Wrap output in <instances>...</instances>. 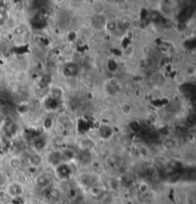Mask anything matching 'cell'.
<instances>
[{
  "mask_svg": "<svg viewBox=\"0 0 196 204\" xmlns=\"http://www.w3.org/2000/svg\"><path fill=\"white\" fill-rule=\"evenodd\" d=\"M9 192H10V194L12 195V196H18V195H20L21 192H22L21 186H20V185H17V184H12V185L10 186Z\"/></svg>",
  "mask_w": 196,
  "mask_h": 204,
  "instance_id": "1",
  "label": "cell"
},
{
  "mask_svg": "<svg viewBox=\"0 0 196 204\" xmlns=\"http://www.w3.org/2000/svg\"><path fill=\"white\" fill-rule=\"evenodd\" d=\"M37 185L40 186V187H46L49 182H50V179L47 178V176H40L37 178Z\"/></svg>",
  "mask_w": 196,
  "mask_h": 204,
  "instance_id": "2",
  "label": "cell"
},
{
  "mask_svg": "<svg viewBox=\"0 0 196 204\" xmlns=\"http://www.w3.org/2000/svg\"><path fill=\"white\" fill-rule=\"evenodd\" d=\"M41 162V159L39 158V155L36 154V155H33L32 158H31V163L35 166H37L39 165Z\"/></svg>",
  "mask_w": 196,
  "mask_h": 204,
  "instance_id": "3",
  "label": "cell"
},
{
  "mask_svg": "<svg viewBox=\"0 0 196 204\" xmlns=\"http://www.w3.org/2000/svg\"><path fill=\"white\" fill-rule=\"evenodd\" d=\"M10 165H11L12 168H17V167L20 165V162H19V160L17 159H11V161H10Z\"/></svg>",
  "mask_w": 196,
  "mask_h": 204,
  "instance_id": "4",
  "label": "cell"
},
{
  "mask_svg": "<svg viewBox=\"0 0 196 204\" xmlns=\"http://www.w3.org/2000/svg\"><path fill=\"white\" fill-rule=\"evenodd\" d=\"M3 24H4V21H3V19H2V18H0V26L3 25Z\"/></svg>",
  "mask_w": 196,
  "mask_h": 204,
  "instance_id": "5",
  "label": "cell"
}]
</instances>
